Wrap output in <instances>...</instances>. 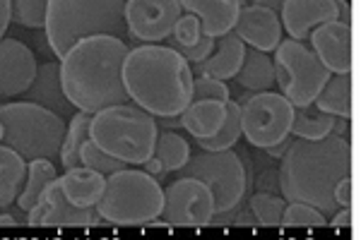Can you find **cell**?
<instances>
[{"mask_svg": "<svg viewBox=\"0 0 361 240\" xmlns=\"http://www.w3.org/2000/svg\"><path fill=\"white\" fill-rule=\"evenodd\" d=\"M154 156L161 161L164 173L180 171L190 159V144H188V139L180 137V134H176L173 130L159 132L157 144H154Z\"/></svg>", "mask_w": 361, "mask_h": 240, "instance_id": "f1b7e54d", "label": "cell"}, {"mask_svg": "<svg viewBox=\"0 0 361 240\" xmlns=\"http://www.w3.org/2000/svg\"><path fill=\"white\" fill-rule=\"evenodd\" d=\"M224 118H226V106L222 101L200 99V101H190L188 108L180 113V127L188 130L195 139L212 137L222 127Z\"/></svg>", "mask_w": 361, "mask_h": 240, "instance_id": "7402d4cb", "label": "cell"}, {"mask_svg": "<svg viewBox=\"0 0 361 240\" xmlns=\"http://www.w3.org/2000/svg\"><path fill=\"white\" fill-rule=\"evenodd\" d=\"M80 161H82V166L92 168V171H97V173H104V175L116 173V171H123V168L128 166L126 161L116 159V156L106 154L104 149H99L97 144L92 142V137L85 139L82 149H80Z\"/></svg>", "mask_w": 361, "mask_h": 240, "instance_id": "836d02e7", "label": "cell"}, {"mask_svg": "<svg viewBox=\"0 0 361 240\" xmlns=\"http://www.w3.org/2000/svg\"><path fill=\"white\" fill-rule=\"evenodd\" d=\"M166 41H169V46H171V49L176 51V53H180L188 63H193V65H195V63H200V61H205V58L212 53V49H214V39L212 37H205V34H202L200 41H197V44H193V46H178L171 37H169Z\"/></svg>", "mask_w": 361, "mask_h": 240, "instance_id": "8d00e7d4", "label": "cell"}, {"mask_svg": "<svg viewBox=\"0 0 361 240\" xmlns=\"http://www.w3.org/2000/svg\"><path fill=\"white\" fill-rule=\"evenodd\" d=\"M241 3H243V5H246V0H241Z\"/></svg>", "mask_w": 361, "mask_h": 240, "instance_id": "c3c4849f", "label": "cell"}, {"mask_svg": "<svg viewBox=\"0 0 361 240\" xmlns=\"http://www.w3.org/2000/svg\"><path fill=\"white\" fill-rule=\"evenodd\" d=\"M90 137L106 154L133 166H142L149 156H154L159 127L147 110L118 103L92 113Z\"/></svg>", "mask_w": 361, "mask_h": 240, "instance_id": "5b68a950", "label": "cell"}, {"mask_svg": "<svg viewBox=\"0 0 361 240\" xmlns=\"http://www.w3.org/2000/svg\"><path fill=\"white\" fill-rule=\"evenodd\" d=\"M335 5H337V20L349 25V3L347 0H335Z\"/></svg>", "mask_w": 361, "mask_h": 240, "instance_id": "7bdbcfd3", "label": "cell"}, {"mask_svg": "<svg viewBox=\"0 0 361 240\" xmlns=\"http://www.w3.org/2000/svg\"><path fill=\"white\" fill-rule=\"evenodd\" d=\"M313 103L323 113L349 120V113H352V80H349V75H335V77H330Z\"/></svg>", "mask_w": 361, "mask_h": 240, "instance_id": "484cf974", "label": "cell"}, {"mask_svg": "<svg viewBox=\"0 0 361 240\" xmlns=\"http://www.w3.org/2000/svg\"><path fill=\"white\" fill-rule=\"evenodd\" d=\"M90 125H92V113L87 110H78V113L70 118V127L66 130V139H63V147L58 151L61 156L63 168H78L82 166L80 161V149H82L85 139L90 137Z\"/></svg>", "mask_w": 361, "mask_h": 240, "instance_id": "83f0119b", "label": "cell"}, {"mask_svg": "<svg viewBox=\"0 0 361 240\" xmlns=\"http://www.w3.org/2000/svg\"><path fill=\"white\" fill-rule=\"evenodd\" d=\"M243 56H246V44H243L234 34V29H231L224 37H219V46L214 53H209L205 61L195 63L193 75L226 82V80L236 77L238 68H241V63H243Z\"/></svg>", "mask_w": 361, "mask_h": 240, "instance_id": "d6986e66", "label": "cell"}, {"mask_svg": "<svg viewBox=\"0 0 361 240\" xmlns=\"http://www.w3.org/2000/svg\"><path fill=\"white\" fill-rule=\"evenodd\" d=\"M284 207H287V200L272 195V192H255V195H250V200H248V209L253 212L258 226L279 228Z\"/></svg>", "mask_w": 361, "mask_h": 240, "instance_id": "4dcf8cb0", "label": "cell"}, {"mask_svg": "<svg viewBox=\"0 0 361 240\" xmlns=\"http://www.w3.org/2000/svg\"><path fill=\"white\" fill-rule=\"evenodd\" d=\"M328 224L325 214L320 209L304 202H287L282 212V228H323Z\"/></svg>", "mask_w": 361, "mask_h": 240, "instance_id": "1f68e13d", "label": "cell"}, {"mask_svg": "<svg viewBox=\"0 0 361 240\" xmlns=\"http://www.w3.org/2000/svg\"><path fill=\"white\" fill-rule=\"evenodd\" d=\"M272 63H275V82L282 89V96H287L294 108L311 106L325 82L330 80V70L304 41H279Z\"/></svg>", "mask_w": 361, "mask_h": 240, "instance_id": "9c48e42d", "label": "cell"}, {"mask_svg": "<svg viewBox=\"0 0 361 240\" xmlns=\"http://www.w3.org/2000/svg\"><path fill=\"white\" fill-rule=\"evenodd\" d=\"M142 168H145V173L154 175L157 180H159L161 175H166V173H164V166H161V161L157 159V156H149V159L142 163Z\"/></svg>", "mask_w": 361, "mask_h": 240, "instance_id": "b9f144b4", "label": "cell"}, {"mask_svg": "<svg viewBox=\"0 0 361 240\" xmlns=\"http://www.w3.org/2000/svg\"><path fill=\"white\" fill-rule=\"evenodd\" d=\"M0 122H3V144L15 149L25 161L58 156L68 130L61 115L34 101L3 103Z\"/></svg>", "mask_w": 361, "mask_h": 240, "instance_id": "8992f818", "label": "cell"}, {"mask_svg": "<svg viewBox=\"0 0 361 240\" xmlns=\"http://www.w3.org/2000/svg\"><path fill=\"white\" fill-rule=\"evenodd\" d=\"M58 178L56 166L51 163V159H32L27 161V175H25V185H22L20 195H17V204H20L22 212H29L34 204L39 202V197L44 195V190Z\"/></svg>", "mask_w": 361, "mask_h": 240, "instance_id": "d4e9b609", "label": "cell"}, {"mask_svg": "<svg viewBox=\"0 0 361 240\" xmlns=\"http://www.w3.org/2000/svg\"><path fill=\"white\" fill-rule=\"evenodd\" d=\"M126 3L128 0H49L44 29L54 56L63 58L70 46L94 34L130 39Z\"/></svg>", "mask_w": 361, "mask_h": 240, "instance_id": "277c9868", "label": "cell"}, {"mask_svg": "<svg viewBox=\"0 0 361 240\" xmlns=\"http://www.w3.org/2000/svg\"><path fill=\"white\" fill-rule=\"evenodd\" d=\"M39 63L32 49L17 39H0V96H22L34 77Z\"/></svg>", "mask_w": 361, "mask_h": 240, "instance_id": "5bb4252c", "label": "cell"}, {"mask_svg": "<svg viewBox=\"0 0 361 240\" xmlns=\"http://www.w3.org/2000/svg\"><path fill=\"white\" fill-rule=\"evenodd\" d=\"M234 80L248 91H267L275 84V63H272L270 53L246 49V56H243V63Z\"/></svg>", "mask_w": 361, "mask_h": 240, "instance_id": "603a6c76", "label": "cell"}, {"mask_svg": "<svg viewBox=\"0 0 361 240\" xmlns=\"http://www.w3.org/2000/svg\"><path fill=\"white\" fill-rule=\"evenodd\" d=\"M333 197H335L337 207H349V204H352V178H349V175L337 180Z\"/></svg>", "mask_w": 361, "mask_h": 240, "instance_id": "74e56055", "label": "cell"}, {"mask_svg": "<svg viewBox=\"0 0 361 240\" xmlns=\"http://www.w3.org/2000/svg\"><path fill=\"white\" fill-rule=\"evenodd\" d=\"M164 187L154 175L123 168L106 175L97 212L114 226H145L161 214Z\"/></svg>", "mask_w": 361, "mask_h": 240, "instance_id": "52a82bcc", "label": "cell"}, {"mask_svg": "<svg viewBox=\"0 0 361 240\" xmlns=\"http://www.w3.org/2000/svg\"><path fill=\"white\" fill-rule=\"evenodd\" d=\"M99 221H104L99 216L97 207H75L73 202L66 197L61 187V180H54L44 190V195L39 197V202L27 212V224L29 226H42V228H90L97 226Z\"/></svg>", "mask_w": 361, "mask_h": 240, "instance_id": "4fadbf2b", "label": "cell"}, {"mask_svg": "<svg viewBox=\"0 0 361 240\" xmlns=\"http://www.w3.org/2000/svg\"><path fill=\"white\" fill-rule=\"evenodd\" d=\"M352 171V147L349 137L328 134L323 139H299L289 144L277 171L279 192L287 202H304L335 214L337 202L333 190L337 180Z\"/></svg>", "mask_w": 361, "mask_h": 240, "instance_id": "7a4b0ae2", "label": "cell"}, {"mask_svg": "<svg viewBox=\"0 0 361 240\" xmlns=\"http://www.w3.org/2000/svg\"><path fill=\"white\" fill-rule=\"evenodd\" d=\"M58 180H61L66 197L75 207H97L99 197L104 192V183H106L104 173H97L87 166L68 168Z\"/></svg>", "mask_w": 361, "mask_h": 240, "instance_id": "44dd1931", "label": "cell"}, {"mask_svg": "<svg viewBox=\"0 0 361 240\" xmlns=\"http://www.w3.org/2000/svg\"><path fill=\"white\" fill-rule=\"evenodd\" d=\"M27 175V161L15 149L0 144V209H8L17 200Z\"/></svg>", "mask_w": 361, "mask_h": 240, "instance_id": "cb8c5ba5", "label": "cell"}, {"mask_svg": "<svg viewBox=\"0 0 361 240\" xmlns=\"http://www.w3.org/2000/svg\"><path fill=\"white\" fill-rule=\"evenodd\" d=\"M272 180H277V171L263 173V178H260V183H258V192H267V187L272 185Z\"/></svg>", "mask_w": 361, "mask_h": 240, "instance_id": "ee69618b", "label": "cell"}, {"mask_svg": "<svg viewBox=\"0 0 361 240\" xmlns=\"http://www.w3.org/2000/svg\"><path fill=\"white\" fill-rule=\"evenodd\" d=\"M255 5H263V8H270L272 13H277L279 15V8H282V3L284 0H253Z\"/></svg>", "mask_w": 361, "mask_h": 240, "instance_id": "f6af8a7d", "label": "cell"}, {"mask_svg": "<svg viewBox=\"0 0 361 240\" xmlns=\"http://www.w3.org/2000/svg\"><path fill=\"white\" fill-rule=\"evenodd\" d=\"M313 106V103H311ZM311 106L306 108H294V118L289 134L299 139H323L328 134H333L335 127V115L323 113V110H311Z\"/></svg>", "mask_w": 361, "mask_h": 240, "instance_id": "4316f807", "label": "cell"}, {"mask_svg": "<svg viewBox=\"0 0 361 240\" xmlns=\"http://www.w3.org/2000/svg\"><path fill=\"white\" fill-rule=\"evenodd\" d=\"M226 118L222 122V127L217 130V134H212V137H200L197 139V144H200V149L205 151H224V149H231L234 144L238 142V137H241V106H238V101H226Z\"/></svg>", "mask_w": 361, "mask_h": 240, "instance_id": "f546056e", "label": "cell"}, {"mask_svg": "<svg viewBox=\"0 0 361 240\" xmlns=\"http://www.w3.org/2000/svg\"><path fill=\"white\" fill-rule=\"evenodd\" d=\"M337 20L335 0H284L279 8L282 29L294 41H306L318 25Z\"/></svg>", "mask_w": 361, "mask_h": 240, "instance_id": "e0dca14e", "label": "cell"}, {"mask_svg": "<svg viewBox=\"0 0 361 240\" xmlns=\"http://www.w3.org/2000/svg\"><path fill=\"white\" fill-rule=\"evenodd\" d=\"M234 34L250 49L270 53L282 41V22L279 15L263 5H243L234 25Z\"/></svg>", "mask_w": 361, "mask_h": 240, "instance_id": "2e32d148", "label": "cell"}, {"mask_svg": "<svg viewBox=\"0 0 361 240\" xmlns=\"http://www.w3.org/2000/svg\"><path fill=\"white\" fill-rule=\"evenodd\" d=\"M193 68L171 46L145 44L128 51L123 84L133 101L149 115L176 118L193 101Z\"/></svg>", "mask_w": 361, "mask_h": 240, "instance_id": "3957f363", "label": "cell"}, {"mask_svg": "<svg viewBox=\"0 0 361 240\" xmlns=\"http://www.w3.org/2000/svg\"><path fill=\"white\" fill-rule=\"evenodd\" d=\"M180 13L183 8L178 0H128V34L130 39L145 41V44H159L173 34Z\"/></svg>", "mask_w": 361, "mask_h": 240, "instance_id": "7c38bea8", "label": "cell"}, {"mask_svg": "<svg viewBox=\"0 0 361 240\" xmlns=\"http://www.w3.org/2000/svg\"><path fill=\"white\" fill-rule=\"evenodd\" d=\"M20 221L15 219V216H10V214H0V226H17Z\"/></svg>", "mask_w": 361, "mask_h": 240, "instance_id": "bcb514c9", "label": "cell"}, {"mask_svg": "<svg viewBox=\"0 0 361 240\" xmlns=\"http://www.w3.org/2000/svg\"><path fill=\"white\" fill-rule=\"evenodd\" d=\"M352 224V214H349V207H340L335 212V216L330 219V226L333 228H349Z\"/></svg>", "mask_w": 361, "mask_h": 240, "instance_id": "ab89813d", "label": "cell"}, {"mask_svg": "<svg viewBox=\"0 0 361 240\" xmlns=\"http://www.w3.org/2000/svg\"><path fill=\"white\" fill-rule=\"evenodd\" d=\"M214 200L209 187L197 178L180 175L164 187V204L159 219L178 228H202L212 221Z\"/></svg>", "mask_w": 361, "mask_h": 240, "instance_id": "8fae6325", "label": "cell"}, {"mask_svg": "<svg viewBox=\"0 0 361 240\" xmlns=\"http://www.w3.org/2000/svg\"><path fill=\"white\" fill-rule=\"evenodd\" d=\"M200 99H212V101L226 103L231 99V94H229V87H226L224 80L200 77V75H195L193 77V101H200Z\"/></svg>", "mask_w": 361, "mask_h": 240, "instance_id": "e575fe53", "label": "cell"}, {"mask_svg": "<svg viewBox=\"0 0 361 240\" xmlns=\"http://www.w3.org/2000/svg\"><path fill=\"white\" fill-rule=\"evenodd\" d=\"M311 51L320 58L330 75H349L352 70V27L347 22L333 20L318 25L308 34Z\"/></svg>", "mask_w": 361, "mask_h": 240, "instance_id": "9a60e30c", "label": "cell"}, {"mask_svg": "<svg viewBox=\"0 0 361 240\" xmlns=\"http://www.w3.org/2000/svg\"><path fill=\"white\" fill-rule=\"evenodd\" d=\"M200 37H202L200 20H197L195 15H180L176 27H173L171 39L176 41L178 46H193L200 41Z\"/></svg>", "mask_w": 361, "mask_h": 240, "instance_id": "d590c367", "label": "cell"}, {"mask_svg": "<svg viewBox=\"0 0 361 240\" xmlns=\"http://www.w3.org/2000/svg\"><path fill=\"white\" fill-rule=\"evenodd\" d=\"M292 142H294L292 134H287L284 139H279V142L270 144V147H265V154L272 156V159H282V156L287 154V149H289V144H292Z\"/></svg>", "mask_w": 361, "mask_h": 240, "instance_id": "f35d334b", "label": "cell"}, {"mask_svg": "<svg viewBox=\"0 0 361 240\" xmlns=\"http://www.w3.org/2000/svg\"><path fill=\"white\" fill-rule=\"evenodd\" d=\"M183 175L202 180L214 200V214L209 224L229 226L234 216L241 212V204L248 192V171L243 166L241 156L231 149L224 151H205L188 159L183 168Z\"/></svg>", "mask_w": 361, "mask_h": 240, "instance_id": "ba28073f", "label": "cell"}, {"mask_svg": "<svg viewBox=\"0 0 361 240\" xmlns=\"http://www.w3.org/2000/svg\"><path fill=\"white\" fill-rule=\"evenodd\" d=\"M128 51L123 39L109 34L85 37L70 46L61 58V87L68 101L87 113L130 101L123 84Z\"/></svg>", "mask_w": 361, "mask_h": 240, "instance_id": "6da1fadb", "label": "cell"}, {"mask_svg": "<svg viewBox=\"0 0 361 240\" xmlns=\"http://www.w3.org/2000/svg\"><path fill=\"white\" fill-rule=\"evenodd\" d=\"M241 134L248 144L265 149L289 134L294 106L275 91H255L241 99Z\"/></svg>", "mask_w": 361, "mask_h": 240, "instance_id": "30bf717a", "label": "cell"}, {"mask_svg": "<svg viewBox=\"0 0 361 240\" xmlns=\"http://www.w3.org/2000/svg\"><path fill=\"white\" fill-rule=\"evenodd\" d=\"M178 3L185 13L200 20L202 34L212 39H219L226 32H231L243 8L241 0H178Z\"/></svg>", "mask_w": 361, "mask_h": 240, "instance_id": "ac0fdd59", "label": "cell"}, {"mask_svg": "<svg viewBox=\"0 0 361 240\" xmlns=\"http://www.w3.org/2000/svg\"><path fill=\"white\" fill-rule=\"evenodd\" d=\"M27 101H34L44 108H51L58 115H66L68 108H75L66 99L61 87V65L58 63H46L39 65L37 77H34L32 87L25 91Z\"/></svg>", "mask_w": 361, "mask_h": 240, "instance_id": "ffe728a7", "label": "cell"}, {"mask_svg": "<svg viewBox=\"0 0 361 240\" xmlns=\"http://www.w3.org/2000/svg\"><path fill=\"white\" fill-rule=\"evenodd\" d=\"M49 0H10V15L13 22L27 29H42L46 25Z\"/></svg>", "mask_w": 361, "mask_h": 240, "instance_id": "d6a6232c", "label": "cell"}, {"mask_svg": "<svg viewBox=\"0 0 361 240\" xmlns=\"http://www.w3.org/2000/svg\"><path fill=\"white\" fill-rule=\"evenodd\" d=\"M10 20H13V15H10V0H0V39L8 32Z\"/></svg>", "mask_w": 361, "mask_h": 240, "instance_id": "60d3db41", "label": "cell"}, {"mask_svg": "<svg viewBox=\"0 0 361 240\" xmlns=\"http://www.w3.org/2000/svg\"><path fill=\"white\" fill-rule=\"evenodd\" d=\"M0 142H3V122H0Z\"/></svg>", "mask_w": 361, "mask_h": 240, "instance_id": "7dc6e473", "label": "cell"}]
</instances>
